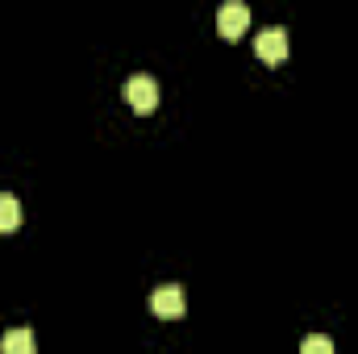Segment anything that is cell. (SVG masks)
<instances>
[{
    "mask_svg": "<svg viewBox=\"0 0 358 354\" xmlns=\"http://www.w3.org/2000/svg\"><path fill=\"white\" fill-rule=\"evenodd\" d=\"M246 25H250V8H246V4L229 0V4L217 8V34H221L225 42H238V38L246 34Z\"/></svg>",
    "mask_w": 358,
    "mask_h": 354,
    "instance_id": "1",
    "label": "cell"
},
{
    "mask_svg": "<svg viewBox=\"0 0 358 354\" xmlns=\"http://www.w3.org/2000/svg\"><path fill=\"white\" fill-rule=\"evenodd\" d=\"M255 55L271 63V67H279L283 59H287V29H279V25H267L259 38H255Z\"/></svg>",
    "mask_w": 358,
    "mask_h": 354,
    "instance_id": "2",
    "label": "cell"
},
{
    "mask_svg": "<svg viewBox=\"0 0 358 354\" xmlns=\"http://www.w3.org/2000/svg\"><path fill=\"white\" fill-rule=\"evenodd\" d=\"M125 100H129L134 113H155V108H159V84H155L150 76H134V80L125 84Z\"/></svg>",
    "mask_w": 358,
    "mask_h": 354,
    "instance_id": "3",
    "label": "cell"
},
{
    "mask_svg": "<svg viewBox=\"0 0 358 354\" xmlns=\"http://www.w3.org/2000/svg\"><path fill=\"white\" fill-rule=\"evenodd\" d=\"M150 309H155V317H183V309H187V296H183V288L179 283H163V288H155V296H150Z\"/></svg>",
    "mask_w": 358,
    "mask_h": 354,
    "instance_id": "4",
    "label": "cell"
},
{
    "mask_svg": "<svg viewBox=\"0 0 358 354\" xmlns=\"http://www.w3.org/2000/svg\"><path fill=\"white\" fill-rule=\"evenodd\" d=\"M0 354H38V342H34V330H29V325L4 330V338H0Z\"/></svg>",
    "mask_w": 358,
    "mask_h": 354,
    "instance_id": "5",
    "label": "cell"
},
{
    "mask_svg": "<svg viewBox=\"0 0 358 354\" xmlns=\"http://www.w3.org/2000/svg\"><path fill=\"white\" fill-rule=\"evenodd\" d=\"M21 200L13 196V192H0V234H13L17 225H21Z\"/></svg>",
    "mask_w": 358,
    "mask_h": 354,
    "instance_id": "6",
    "label": "cell"
},
{
    "mask_svg": "<svg viewBox=\"0 0 358 354\" xmlns=\"http://www.w3.org/2000/svg\"><path fill=\"white\" fill-rule=\"evenodd\" d=\"M300 354H334V342H329L325 334H308V338L300 342Z\"/></svg>",
    "mask_w": 358,
    "mask_h": 354,
    "instance_id": "7",
    "label": "cell"
}]
</instances>
